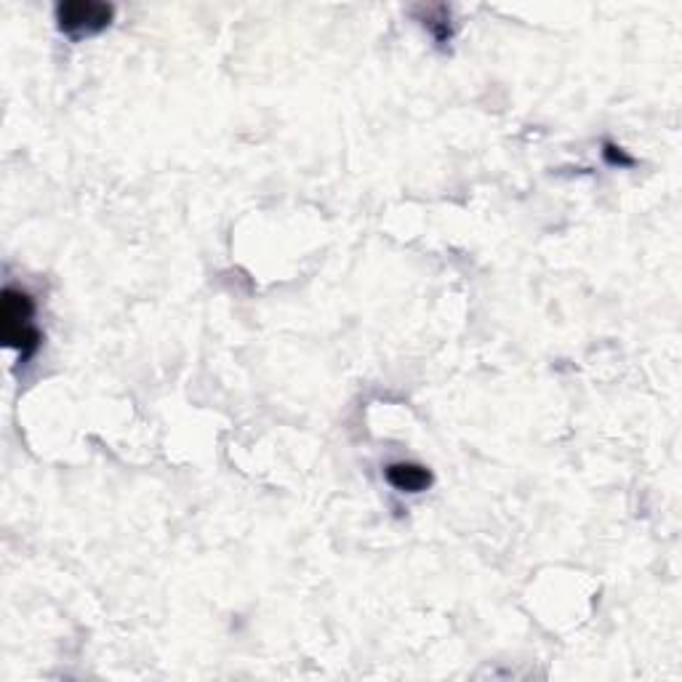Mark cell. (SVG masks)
Here are the masks:
<instances>
[{
    "label": "cell",
    "instance_id": "cell-1",
    "mask_svg": "<svg viewBox=\"0 0 682 682\" xmlns=\"http://www.w3.org/2000/svg\"><path fill=\"white\" fill-rule=\"evenodd\" d=\"M0 334L9 349L20 352L22 363H27L40 347V331L35 328V301L27 290L9 286L0 299Z\"/></svg>",
    "mask_w": 682,
    "mask_h": 682
},
{
    "label": "cell",
    "instance_id": "cell-2",
    "mask_svg": "<svg viewBox=\"0 0 682 682\" xmlns=\"http://www.w3.org/2000/svg\"><path fill=\"white\" fill-rule=\"evenodd\" d=\"M115 9L94 0H67L57 5V25L67 38L80 40L110 27Z\"/></svg>",
    "mask_w": 682,
    "mask_h": 682
},
{
    "label": "cell",
    "instance_id": "cell-3",
    "mask_svg": "<svg viewBox=\"0 0 682 682\" xmlns=\"http://www.w3.org/2000/svg\"><path fill=\"white\" fill-rule=\"evenodd\" d=\"M384 478L402 494H421V491L432 485V472L424 464H417V461H395V464L384 470Z\"/></svg>",
    "mask_w": 682,
    "mask_h": 682
},
{
    "label": "cell",
    "instance_id": "cell-4",
    "mask_svg": "<svg viewBox=\"0 0 682 682\" xmlns=\"http://www.w3.org/2000/svg\"><path fill=\"white\" fill-rule=\"evenodd\" d=\"M605 160H608V163H613V165H632L634 163L630 156H624V152H621V147H613V145H605Z\"/></svg>",
    "mask_w": 682,
    "mask_h": 682
}]
</instances>
